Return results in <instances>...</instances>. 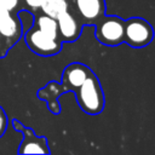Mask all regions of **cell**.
Listing matches in <instances>:
<instances>
[{
  "label": "cell",
  "mask_w": 155,
  "mask_h": 155,
  "mask_svg": "<svg viewBox=\"0 0 155 155\" xmlns=\"http://www.w3.org/2000/svg\"><path fill=\"white\" fill-rule=\"evenodd\" d=\"M91 70L84 64L73 63L64 69L63 73V81L70 90H76L90 75Z\"/></svg>",
  "instance_id": "9c48e42d"
},
{
  "label": "cell",
  "mask_w": 155,
  "mask_h": 155,
  "mask_svg": "<svg viewBox=\"0 0 155 155\" xmlns=\"http://www.w3.org/2000/svg\"><path fill=\"white\" fill-rule=\"evenodd\" d=\"M6 128H7V117L2 108H0V137L5 133Z\"/></svg>",
  "instance_id": "4fadbf2b"
},
{
  "label": "cell",
  "mask_w": 155,
  "mask_h": 155,
  "mask_svg": "<svg viewBox=\"0 0 155 155\" xmlns=\"http://www.w3.org/2000/svg\"><path fill=\"white\" fill-rule=\"evenodd\" d=\"M21 22L11 13V11L0 7V35L5 40L13 44L21 35Z\"/></svg>",
  "instance_id": "52a82bcc"
},
{
  "label": "cell",
  "mask_w": 155,
  "mask_h": 155,
  "mask_svg": "<svg viewBox=\"0 0 155 155\" xmlns=\"http://www.w3.org/2000/svg\"><path fill=\"white\" fill-rule=\"evenodd\" d=\"M57 30L62 41H74L79 38L81 29L76 18L65 11L57 18Z\"/></svg>",
  "instance_id": "ba28073f"
},
{
  "label": "cell",
  "mask_w": 155,
  "mask_h": 155,
  "mask_svg": "<svg viewBox=\"0 0 155 155\" xmlns=\"http://www.w3.org/2000/svg\"><path fill=\"white\" fill-rule=\"evenodd\" d=\"M40 8L45 15L57 19L63 12L68 11V1L67 0H42Z\"/></svg>",
  "instance_id": "30bf717a"
},
{
  "label": "cell",
  "mask_w": 155,
  "mask_h": 155,
  "mask_svg": "<svg viewBox=\"0 0 155 155\" xmlns=\"http://www.w3.org/2000/svg\"><path fill=\"white\" fill-rule=\"evenodd\" d=\"M18 1L19 0H0V7L8 10V11H12L17 7Z\"/></svg>",
  "instance_id": "7c38bea8"
},
{
  "label": "cell",
  "mask_w": 155,
  "mask_h": 155,
  "mask_svg": "<svg viewBox=\"0 0 155 155\" xmlns=\"http://www.w3.org/2000/svg\"><path fill=\"white\" fill-rule=\"evenodd\" d=\"M76 11L85 19V22H97L105 10L104 0H73Z\"/></svg>",
  "instance_id": "8992f818"
},
{
  "label": "cell",
  "mask_w": 155,
  "mask_h": 155,
  "mask_svg": "<svg viewBox=\"0 0 155 155\" xmlns=\"http://www.w3.org/2000/svg\"><path fill=\"white\" fill-rule=\"evenodd\" d=\"M24 40L28 47L40 56H52L61 51V42L57 39H51L36 27H31L25 31Z\"/></svg>",
  "instance_id": "277c9868"
},
{
  "label": "cell",
  "mask_w": 155,
  "mask_h": 155,
  "mask_svg": "<svg viewBox=\"0 0 155 155\" xmlns=\"http://www.w3.org/2000/svg\"><path fill=\"white\" fill-rule=\"evenodd\" d=\"M13 126L16 130L22 131V143H19V148L17 153L19 154H48L50 149L46 143L45 137H36L30 128L22 127L16 120L13 121Z\"/></svg>",
  "instance_id": "5b68a950"
},
{
  "label": "cell",
  "mask_w": 155,
  "mask_h": 155,
  "mask_svg": "<svg viewBox=\"0 0 155 155\" xmlns=\"http://www.w3.org/2000/svg\"><path fill=\"white\" fill-rule=\"evenodd\" d=\"M96 24V38L104 45L116 46L124 42V21L116 16L101 17Z\"/></svg>",
  "instance_id": "3957f363"
},
{
  "label": "cell",
  "mask_w": 155,
  "mask_h": 155,
  "mask_svg": "<svg viewBox=\"0 0 155 155\" xmlns=\"http://www.w3.org/2000/svg\"><path fill=\"white\" fill-rule=\"evenodd\" d=\"M25 4L31 8H40L42 0H24Z\"/></svg>",
  "instance_id": "5bb4252c"
},
{
  "label": "cell",
  "mask_w": 155,
  "mask_h": 155,
  "mask_svg": "<svg viewBox=\"0 0 155 155\" xmlns=\"http://www.w3.org/2000/svg\"><path fill=\"white\" fill-rule=\"evenodd\" d=\"M154 36L151 25L143 18L132 17L124 21V41L134 48L147 46Z\"/></svg>",
  "instance_id": "7a4b0ae2"
},
{
  "label": "cell",
  "mask_w": 155,
  "mask_h": 155,
  "mask_svg": "<svg viewBox=\"0 0 155 155\" xmlns=\"http://www.w3.org/2000/svg\"><path fill=\"white\" fill-rule=\"evenodd\" d=\"M0 50H1V35H0Z\"/></svg>",
  "instance_id": "9a60e30c"
},
{
  "label": "cell",
  "mask_w": 155,
  "mask_h": 155,
  "mask_svg": "<svg viewBox=\"0 0 155 155\" xmlns=\"http://www.w3.org/2000/svg\"><path fill=\"white\" fill-rule=\"evenodd\" d=\"M74 91L76 92V101L85 113L96 115L102 111L104 107V96L99 81L92 71L86 78V80Z\"/></svg>",
  "instance_id": "6da1fadb"
},
{
  "label": "cell",
  "mask_w": 155,
  "mask_h": 155,
  "mask_svg": "<svg viewBox=\"0 0 155 155\" xmlns=\"http://www.w3.org/2000/svg\"><path fill=\"white\" fill-rule=\"evenodd\" d=\"M35 27L40 29L44 34L50 36L51 39L58 38V30H57V19L47 16V15H40L35 19Z\"/></svg>",
  "instance_id": "8fae6325"
}]
</instances>
